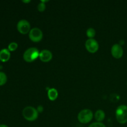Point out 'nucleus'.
<instances>
[{"instance_id": "nucleus-1", "label": "nucleus", "mask_w": 127, "mask_h": 127, "mask_svg": "<svg viewBox=\"0 0 127 127\" xmlns=\"http://www.w3.org/2000/svg\"><path fill=\"white\" fill-rule=\"evenodd\" d=\"M22 115L26 120L33 122L37 120L38 117V112L35 108L31 106H27L22 110Z\"/></svg>"}, {"instance_id": "nucleus-2", "label": "nucleus", "mask_w": 127, "mask_h": 127, "mask_svg": "<svg viewBox=\"0 0 127 127\" xmlns=\"http://www.w3.org/2000/svg\"><path fill=\"white\" fill-rule=\"evenodd\" d=\"M40 52L35 47H31L26 50L23 54V59L28 63H31L39 57Z\"/></svg>"}, {"instance_id": "nucleus-3", "label": "nucleus", "mask_w": 127, "mask_h": 127, "mask_svg": "<svg viewBox=\"0 0 127 127\" xmlns=\"http://www.w3.org/2000/svg\"><path fill=\"white\" fill-rule=\"evenodd\" d=\"M115 117L118 122L125 124L127 122V106L125 105H119L115 111Z\"/></svg>"}, {"instance_id": "nucleus-4", "label": "nucleus", "mask_w": 127, "mask_h": 127, "mask_svg": "<svg viewBox=\"0 0 127 127\" xmlns=\"http://www.w3.org/2000/svg\"><path fill=\"white\" fill-rule=\"evenodd\" d=\"M93 113L90 109H83L81 110L78 115V120L81 124H86L90 122L93 119Z\"/></svg>"}, {"instance_id": "nucleus-5", "label": "nucleus", "mask_w": 127, "mask_h": 127, "mask_svg": "<svg viewBox=\"0 0 127 127\" xmlns=\"http://www.w3.org/2000/svg\"><path fill=\"white\" fill-rule=\"evenodd\" d=\"M29 37L33 42H39L43 38V32L39 28L32 29L29 33Z\"/></svg>"}, {"instance_id": "nucleus-6", "label": "nucleus", "mask_w": 127, "mask_h": 127, "mask_svg": "<svg viewBox=\"0 0 127 127\" xmlns=\"http://www.w3.org/2000/svg\"><path fill=\"white\" fill-rule=\"evenodd\" d=\"M17 29L19 32L22 34H27L31 31V24L26 19H21L17 22Z\"/></svg>"}, {"instance_id": "nucleus-7", "label": "nucleus", "mask_w": 127, "mask_h": 127, "mask_svg": "<svg viewBox=\"0 0 127 127\" xmlns=\"http://www.w3.org/2000/svg\"><path fill=\"white\" fill-rule=\"evenodd\" d=\"M85 47L88 52L91 53H94L99 50V45L97 40L94 38H89L86 42Z\"/></svg>"}, {"instance_id": "nucleus-8", "label": "nucleus", "mask_w": 127, "mask_h": 127, "mask_svg": "<svg viewBox=\"0 0 127 127\" xmlns=\"http://www.w3.org/2000/svg\"><path fill=\"white\" fill-rule=\"evenodd\" d=\"M111 54L114 58L116 59H119L122 58L124 55V49L122 45L118 43H115L112 47Z\"/></svg>"}, {"instance_id": "nucleus-9", "label": "nucleus", "mask_w": 127, "mask_h": 127, "mask_svg": "<svg viewBox=\"0 0 127 127\" xmlns=\"http://www.w3.org/2000/svg\"><path fill=\"white\" fill-rule=\"evenodd\" d=\"M52 57H53V55H52V52L48 50L45 49L40 52L39 58L42 62H45V63L50 62L52 59Z\"/></svg>"}, {"instance_id": "nucleus-10", "label": "nucleus", "mask_w": 127, "mask_h": 127, "mask_svg": "<svg viewBox=\"0 0 127 127\" xmlns=\"http://www.w3.org/2000/svg\"><path fill=\"white\" fill-rule=\"evenodd\" d=\"M11 52L7 48H2L0 50V61L6 62L10 59Z\"/></svg>"}, {"instance_id": "nucleus-11", "label": "nucleus", "mask_w": 127, "mask_h": 127, "mask_svg": "<svg viewBox=\"0 0 127 127\" xmlns=\"http://www.w3.org/2000/svg\"><path fill=\"white\" fill-rule=\"evenodd\" d=\"M48 97L51 101H54L58 96V91L55 88H51L48 91Z\"/></svg>"}, {"instance_id": "nucleus-12", "label": "nucleus", "mask_w": 127, "mask_h": 127, "mask_svg": "<svg viewBox=\"0 0 127 127\" xmlns=\"http://www.w3.org/2000/svg\"><path fill=\"white\" fill-rule=\"evenodd\" d=\"M105 112L102 110H97L94 114V118L97 122H102L105 119Z\"/></svg>"}, {"instance_id": "nucleus-13", "label": "nucleus", "mask_w": 127, "mask_h": 127, "mask_svg": "<svg viewBox=\"0 0 127 127\" xmlns=\"http://www.w3.org/2000/svg\"><path fill=\"white\" fill-rule=\"evenodd\" d=\"M7 80V77L6 73L3 71H0V86L4 85Z\"/></svg>"}, {"instance_id": "nucleus-14", "label": "nucleus", "mask_w": 127, "mask_h": 127, "mask_svg": "<svg viewBox=\"0 0 127 127\" xmlns=\"http://www.w3.org/2000/svg\"><path fill=\"white\" fill-rule=\"evenodd\" d=\"M86 35L87 37L89 38H93L94 36L95 35V31L94 29L90 27V28L88 29L86 31Z\"/></svg>"}, {"instance_id": "nucleus-15", "label": "nucleus", "mask_w": 127, "mask_h": 127, "mask_svg": "<svg viewBox=\"0 0 127 127\" xmlns=\"http://www.w3.org/2000/svg\"><path fill=\"white\" fill-rule=\"evenodd\" d=\"M17 47H18V44H17L16 42H11V43L8 45L7 49H8L10 52H14V51H15L17 49Z\"/></svg>"}, {"instance_id": "nucleus-16", "label": "nucleus", "mask_w": 127, "mask_h": 127, "mask_svg": "<svg viewBox=\"0 0 127 127\" xmlns=\"http://www.w3.org/2000/svg\"><path fill=\"white\" fill-rule=\"evenodd\" d=\"M45 8L46 6L44 2H40L38 4V6H37V9H38V11H40V12H43V11L45 10Z\"/></svg>"}, {"instance_id": "nucleus-17", "label": "nucleus", "mask_w": 127, "mask_h": 127, "mask_svg": "<svg viewBox=\"0 0 127 127\" xmlns=\"http://www.w3.org/2000/svg\"><path fill=\"white\" fill-rule=\"evenodd\" d=\"M89 127H106L105 125H104L103 123L102 122H94V123H92L91 124H90Z\"/></svg>"}, {"instance_id": "nucleus-18", "label": "nucleus", "mask_w": 127, "mask_h": 127, "mask_svg": "<svg viewBox=\"0 0 127 127\" xmlns=\"http://www.w3.org/2000/svg\"><path fill=\"white\" fill-rule=\"evenodd\" d=\"M0 127H9L7 125H5V124H0Z\"/></svg>"}, {"instance_id": "nucleus-19", "label": "nucleus", "mask_w": 127, "mask_h": 127, "mask_svg": "<svg viewBox=\"0 0 127 127\" xmlns=\"http://www.w3.org/2000/svg\"><path fill=\"white\" fill-rule=\"evenodd\" d=\"M22 2H24V3H29V2H31V1L30 0H28V1H22Z\"/></svg>"}, {"instance_id": "nucleus-20", "label": "nucleus", "mask_w": 127, "mask_h": 127, "mask_svg": "<svg viewBox=\"0 0 127 127\" xmlns=\"http://www.w3.org/2000/svg\"><path fill=\"white\" fill-rule=\"evenodd\" d=\"M0 68H1V66H0Z\"/></svg>"}, {"instance_id": "nucleus-21", "label": "nucleus", "mask_w": 127, "mask_h": 127, "mask_svg": "<svg viewBox=\"0 0 127 127\" xmlns=\"http://www.w3.org/2000/svg\"></svg>"}]
</instances>
